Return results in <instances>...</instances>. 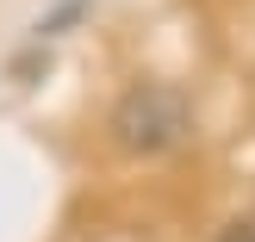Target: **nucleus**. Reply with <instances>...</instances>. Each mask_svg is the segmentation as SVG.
<instances>
[{"mask_svg":"<svg viewBox=\"0 0 255 242\" xmlns=\"http://www.w3.org/2000/svg\"><path fill=\"white\" fill-rule=\"evenodd\" d=\"M106 137L125 156H168L193 137V99L174 81H131L106 112Z\"/></svg>","mask_w":255,"mask_h":242,"instance_id":"f257e3e1","label":"nucleus"},{"mask_svg":"<svg viewBox=\"0 0 255 242\" xmlns=\"http://www.w3.org/2000/svg\"><path fill=\"white\" fill-rule=\"evenodd\" d=\"M218 242H255V218H237V224H231V230H224Z\"/></svg>","mask_w":255,"mask_h":242,"instance_id":"f03ea898","label":"nucleus"}]
</instances>
